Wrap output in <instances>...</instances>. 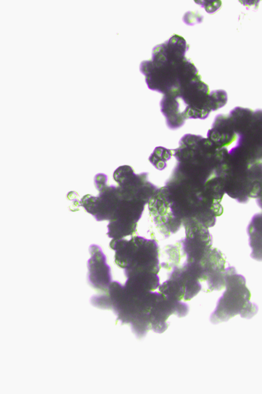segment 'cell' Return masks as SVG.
Wrapping results in <instances>:
<instances>
[{
	"label": "cell",
	"mask_w": 262,
	"mask_h": 394,
	"mask_svg": "<svg viewBox=\"0 0 262 394\" xmlns=\"http://www.w3.org/2000/svg\"><path fill=\"white\" fill-rule=\"evenodd\" d=\"M115 264L124 270L126 278L143 272L158 274L160 270L159 248L154 239L134 236L129 240L112 239Z\"/></svg>",
	"instance_id": "4"
},
{
	"label": "cell",
	"mask_w": 262,
	"mask_h": 394,
	"mask_svg": "<svg viewBox=\"0 0 262 394\" xmlns=\"http://www.w3.org/2000/svg\"><path fill=\"white\" fill-rule=\"evenodd\" d=\"M203 17L198 13L188 11L185 13L183 17V22L188 25H193L202 22Z\"/></svg>",
	"instance_id": "14"
},
{
	"label": "cell",
	"mask_w": 262,
	"mask_h": 394,
	"mask_svg": "<svg viewBox=\"0 0 262 394\" xmlns=\"http://www.w3.org/2000/svg\"><path fill=\"white\" fill-rule=\"evenodd\" d=\"M148 175L144 172L136 174L128 165L114 171L113 178L118 186L115 211L107 226L109 238L123 239L136 231L145 205L158 188L148 181Z\"/></svg>",
	"instance_id": "2"
},
{
	"label": "cell",
	"mask_w": 262,
	"mask_h": 394,
	"mask_svg": "<svg viewBox=\"0 0 262 394\" xmlns=\"http://www.w3.org/2000/svg\"><path fill=\"white\" fill-rule=\"evenodd\" d=\"M256 199L257 205L262 209V188L258 196Z\"/></svg>",
	"instance_id": "16"
},
{
	"label": "cell",
	"mask_w": 262,
	"mask_h": 394,
	"mask_svg": "<svg viewBox=\"0 0 262 394\" xmlns=\"http://www.w3.org/2000/svg\"><path fill=\"white\" fill-rule=\"evenodd\" d=\"M247 232L249 244L252 249L250 257L255 260L262 261V213L253 216Z\"/></svg>",
	"instance_id": "12"
},
{
	"label": "cell",
	"mask_w": 262,
	"mask_h": 394,
	"mask_svg": "<svg viewBox=\"0 0 262 394\" xmlns=\"http://www.w3.org/2000/svg\"><path fill=\"white\" fill-rule=\"evenodd\" d=\"M90 258L87 262L88 280L94 288L106 292L112 282L111 268L101 248L92 244L89 247Z\"/></svg>",
	"instance_id": "10"
},
{
	"label": "cell",
	"mask_w": 262,
	"mask_h": 394,
	"mask_svg": "<svg viewBox=\"0 0 262 394\" xmlns=\"http://www.w3.org/2000/svg\"><path fill=\"white\" fill-rule=\"evenodd\" d=\"M202 268L201 283L206 284L205 292L221 290L226 285V260L222 252L211 248L199 262Z\"/></svg>",
	"instance_id": "9"
},
{
	"label": "cell",
	"mask_w": 262,
	"mask_h": 394,
	"mask_svg": "<svg viewBox=\"0 0 262 394\" xmlns=\"http://www.w3.org/2000/svg\"><path fill=\"white\" fill-rule=\"evenodd\" d=\"M208 86L195 78L177 89L163 94L160 101L161 111L170 129L181 128L189 119H206L213 108Z\"/></svg>",
	"instance_id": "3"
},
{
	"label": "cell",
	"mask_w": 262,
	"mask_h": 394,
	"mask_svg": "<svg viewBox=\"0 0 262 394\" xmlns=\"http://www.w3.org/2000/svg\"><path fill=\"white\" fill-rule=\"evenodd\" d=\"M199 5L204 7L209 13H212L219 9L221 6L220 1H195Z\"/></svg>",
	"instance_id": "15"
},
{
	"label": "cell",
	"mask_w": 262,
	"mask_h": 394,
	"mask_svg": "<svg viewBox=\"0 0 262 394\" xmlns=\"http://www.w3.org/2000/svg\"><path fill=\"white\" fill-rule=\"evenodd\" d=\"M185 237L181 241L182 254L186 261L200 262L212 248V238L208 228L194 219L183 222Z\"/></svg>",
	"instance_id": "7"
},
{
	"label": "cell",
	"mask_w": 262,
	"mask_h": 394,
	"mask_svg": "<svg viewBox=\"0 0 262 394\" xmlns=\"http://www.w3.org/2000/svg\"><path fill=\"white\" fill-rule=\"evenodd\" d=\"M236 136L237 147L252 160L262 161V109L253 111Z\"/></svg>",
	"instance_id": "8"
},
{
	"label": "cell",
	"mask_w": 262,
	"mask_h": 394,
	"mask_svg": "<svg viewBox=\"0 0 262 394\" xmlns=\"http://www.w3.org/2000/svg\"><path fill=\"white\" fill-rule=\"evenodd\" d=\"M236 134L228 114H219L214 118L207 138L217 148L226 147L236 137Z\"/></svg>",
	"instance_id": "11"
},
{
	"label": "cell",
	"mask_w": 262,
	"mask_h": 394,
	"mask_svg": "<svg viewBox=\"0 0 262 394\" xmlns=\"http://www.w3.org/2000/svg\"><path fill=\"white\" fill-rule=\"evenodd\" d=\"M171 149L163 147H157L149 157V161L158 170H162L167 166V161L171 159Z\"/></svg>",
	"instance_id": "13"
},
{
	"label": "cell",
	"mask_w": 262,
	"mask_h": 394,
	"mask_svg": "<svg viewBox=\"0 0 262 394\" xmlns=\"http://www.w3.org/2000/svg\"><path fill=\"white\" fill-rule=\"evenodd\" d=\"M188 48L185 40L177 34L155 46L151 60L143 61L140 65L148 88L164 94L195 78L198 71L185 57Z\"/></svg>",
	"instance_id": "1"
},
{
	"label": "cell",
	"mask_w": 262,
	"mask_h": 394,
	"mask_svg": "<svg viewBox=\"0 0 262 394\" xmlns=\"http://www.w3.org/2000/svg\"><path fill=\"white\" fill-rule=\"evenodd\" d=\"M258 168V161L251 160L237 146L232 148L224 177L225 193L239 203H247L257 183Z\"/></svg>",
	"instance_id": "6"
},
{
	"label": "cell",
	"mask_w": 262,
	"mask_h": 394,
	"mask_svg": "<svg viewBox=\"0 0 262 394\" xmlns=\"http://www.w3.org/2000/svg\"><path fill=\"white\" fill-rule=\"evenodd\" d=\"M226 290L219 299L215 309L210 316L213 324L226 322L239 314L250 319L257 312V305L250 301L251 293L246 285L244 277L237 274L235 268H226Z\"/></svg>",
	"instance_id": "5"
}]
</instances>
